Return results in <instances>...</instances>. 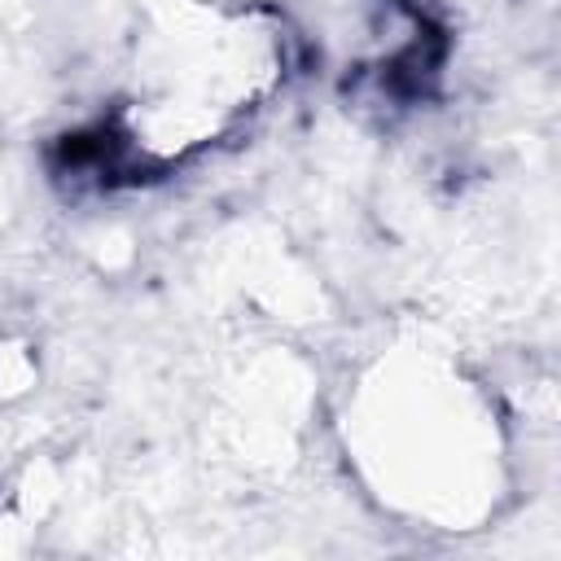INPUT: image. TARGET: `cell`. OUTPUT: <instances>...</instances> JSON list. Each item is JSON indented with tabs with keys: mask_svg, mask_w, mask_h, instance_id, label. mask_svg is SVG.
<instances>
[{
	"mask_svg": "<svg viewBox=\"0 0 561 561\" xmlns=\"http://www.w3.org/2000/svg\"><path fill=\"white\" fill-rule=\"evenodd\" d=\"M359 403L364 460L412 504H421V495L425 504L451 500V486L486 456V447H478L482 416L469 408V390L425 364L421 373H390V381L377 373Z\"/></svg>",
	"mask_w": 561,
	"mask_h": 561,
	"instance_id": "cell-1",
	"label": "cell"
},
{
	"mask_svg": "<svg viewBox=\"0 0 561 561\" xmlns=\"http://www.w3.org/2000/svg\"><path fill=\"white\" fill-rule=\"evenodd\" d=\"M4 210H9V188H4V180H0V224H4Z\"/></svg>",
	"mask_w": 561,
	"mask_h": 561,
	"instance_id": "cell-2",
	"label": "cell"
}]
</instances>
